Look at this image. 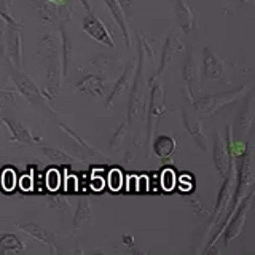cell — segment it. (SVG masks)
Here are the masks:
<instances>
[{"instance_id": "obj_1", "label": "cell", "mask_w": 255, "mask_h": 255, "mask_svg": "<svg viewBox=\"0 0 255 255\" xmlns=\"http://www.w3.org/2000/svg\"><path fill=\"white\" fill-rule=\"evenodd\" d=\"M247 90V86L244 88H238L235 91H228V93H220V94H214V96H207L204 99H199L195 102V107L199 114L204 115H214L215 112H219L222 107H225L227 104L236 101L239 96Z\"/></svg>"}, {"instance_id": "obj_2", "label": "cell", "mask_w": 255, "mask_h": 255, "mask_svg": "<svg viewBox=\"0 0 255 255\" xmlns=\"http://www.w3.org/2000/svg\"><path fill=\"white\" fill-rule=\"evenodd\" d=\"M252 182H254V171H252V155L249 147L246 155L241 158V164H239V187L236 190V199H235L236 203L241 198H244L246 190L252 185Z\"/></svg>"}, {"instance_id": "obj_3", "label": "cell", "mask_w": 255, "mask_h": 255, "mask_svg": "<svg viewBox=\"0 0 255 255\" xmlns=\"http://www.w3.org/2000/svg\"><path fill=\"white\" fill-rule=\"evenodd\" d=\"M83 29L85 32H88L94 40H98V42L104 43V45H107V46H112L114 48L115 43L112 42V38H110V34H109V30L104 27V24L96 18L94 14H88L86 18L83 19Z\"/></svg>"}, {"instance_id": "obj_4", "label": "cell", "mask_w": 255, "mask_h": 255, "mask_svg": "<svg viewBox=\"0 0 255 255\" xmlns=\"http://www.w3.org/2000/svg\"><path fill=\"white\" fill-rule=\"evenodd\" d=\"M214 161H215V167H217L220 174L227 175L230 172L231 159H230L225 143H223V140L219 134H215V142H214Z\"/></svg>"}, {"instance_id": "obj_5", "label": "cell", "mask_w": 255, "mask_h": 255, "mask_svg": "<svg viewBox=\"0 0 255 255\" xmlns=\"http://www.w3.org/2000/svg\"><path fill=\"white\" fill-rule=\"evenodd\" d=\"M251 203H252V191H251V195L246 198V201L243 203V206L239 207V211L238 214L235 215V219L230 222V225H228V230H227V236H225V241L230 243V239H233L239 231L243 230V223L246 220V215H247V211L251 209Z\"/></svg>"}, {"instance_id": "obj_6", "label": "cell", "mask_w": 255, "mask_h": 255, "mask_svg": "<svg viewBox=\"0 0 255 255\" xmlns=\"http://www.w3.org/2000/svg\"><path fill=\"white\" fill-rule=\"evenodd\" d=\"M223 72L222 61L215 56L209 48H204L203 54V77L206 78H219Z\"/></svg>"}, {"instance_id": "obj_7", "label": "cell", "mask_w": 255, "mask_h": 255, "mask_svg": "<svg viewBox=\"0 0 255 255\" xmlns=\"http://www.w3.org/2000/svg\"><path fill=\"white\" fill-rule=\"evenodd\" d=\"M252 120H254V102H252V98H249L244 109L239 112V117L236 122L235 131H236L238 139H243V135L247 134V131H249V128L252 125Z\"/></svg>"}, {"instance_id": "obj_8", "label": "cell", "mask_w": 255, "mask_h": 255, "mask_svg": "<svg viewBox=\"0 0 255 255\" xmlns=\"http://www.w3.org/2000/svg\"><path fill=\"white\" fill-rule=\"evenodd\" d=\"M13 78L16 85H18V88L21 90V93L26 96V98L30 101V102H35V99L38 98V88L30 82V80L27 77H24L21 74H16V72H13Z\"/></svg>"}, {"instance_id": "obj_9", "label": "cell", "mask_w": 255, "mask_h": 255, "mask_svg": "<svg viewBox=\"0 0 255 255\" xmlns=\"http://www.w3.org/2000/svg\"><path fill=\"white\" fill-rule=\"evenodd\" d=\"M153 150L159 158H166L171 153H174L175 150V142L169 135H159L156 140L153 142Z\"/></svg>"}, {"instance_id": "obj_10", "label": "cell", "mask_w": 255, "mask_h": 255, "mask_svg": "<svg viewBox=\"0 0 255 255\" xmlns=\"http://www.w3.org/2000/svg\"><path fill=\"white\" fill-rule=\"evenodd\" d=\"M106 3L109 6V10L112 11V16H114L115 21L120 24V27H122L126 43L129 45V34H128V29H126V21H125V13H123L122 5L118 3V0H106Z\"/></svg>"}, {"instance_id": "obj_11", "label": "cell", "mask_w": 255, "mask_h": 255, "mask_svg": "<svg viewBox=\"0 0 255 255\" xmlns=\"http://www.w3.org/2000/svg\"><path fill=\"white\" fill-rule=\"evenodd\" d=\"M183 120H185V125H187L188 132L191 134V137H193L195 142L199 145V148L206 150V142H204L206 140V135L201 131V123H199L198 120H193V118H191V122H190V118H188L187 114H183Z\"/></svg>"}, {"instance_id": "obj_12", "label": "cell", "mask_w": 255, "mask_h": 255, "mask_svg": "<svg viewBox=\"0 0 255 255\" xmlns=\"http://www.w3.org/2000/svg\"><path fill=\"white\" fill-rule=\"evenodd\" d=\"M77 86L85 93L99 96L102 93V88H104V80L101 77H96V75H88Z\"/></svg>"}, {"instance_id": "obj_13", "label": "cell", "mask_w": 255, "mask_h": 255, "mask_svg": "<svg viewBox=\"0 0 255 255\" xmlns=\"http://www.w3.org/2000/svg\"><path fill=\"white\" fill-rule=\"evenodd\" d=\"M5 123L10 126V131L13 134V137L16 140H19L22 143H32V142H35L34 137H32V134L24 128L22 125H19L18 122H11V120H5Z\"/></svg>"}, {"instance_id": "obj_14", "label": "cell", "mask_w": 255, "mask_h": 255, "mask_svg": "<svg viewBox=\"0 0 255 255\" xmlns=\"http://www.w3.org/2000/svg\"><path fill=\"white\" fill-rule=\"evenodd\" d=\"M8 46L11 50V56L16 62V66H21V38H19V32L10 29L8 30Z\"/></svg>"}, {"instance_id": "obj_15", "label": "cell", "mask_w": 255, "mask_h": 255, "mask_svg": "<svg viewBox=\"0 0 255 255\" xmlns=\"http://www.w3.org/2000/svg\"><path fill=\"white\" fill-rule=\"evenodd\" d=\"M177 19L183 32L188 34L191 29V10L183 0H177Z\"/></svg>"}, {"instance_id": "obj_16", "label": "cell", "mask_w": 255, "mask_h": 255, "mask_svg": "<svg viewBox=\"0 0 255 255\" xmlns=\"http://www.w3.org/2000/svg\"><path fill=\"white\" fill-rule=\"evenodd\" d=\"M22 249V244L21 241L16 236L13 235H5L2 239H0V252L5 254V252H16Z\"/></svg>"}, {"instance_id": "obj_17", "label": "cell", "mask_w": 255, "mask_h": 255, "mask_svg": "<svg viewBox=\"0 0 255 255\" xmlns=\"http://www.w3.org/2000/svg\"><path fill=\"white\" fill-rule=\"evenodd\" d=\"M175 50H177V45H175L174 38L169 37L167 43L164 45V53H163V59H161V67H159V74H163V70L167 67V64H169L172 56L175 54Z\"/></svg>"}, {"instance_id": "obj_18", "label": "cell", "mask_w": 255, "mask_h": 255, "mask_svg": "<svg viewBox=\"0 0 255 255\" xmlns=\"http://www.w3.org/2000/svg\"><path fill=\"white\" fill-rule=\"evenodd\" d=\"M126 78H128V72H125V75L120 78V82L117 83V88L114 91H112V94L109 96V99H107V107L112 106L114 104V101H117L120 96L125 94V91L128 90V82H126Z\"/></svg>"}, {"instance_id": "obj_19", "label": "cell", "mask_w": 255, "mask_h": 255, "mask_svg": "<svg viewBox=\"0 0 255 255\" xmlns=\"http://www.w3.org/2000/svg\"><path fill=\"white\" fill-rule=\"evenodd\" d=\"M0 183H2V188L5 191H11L16 187V174L13 169H5L2 172V177H0Z\"/></svg>"}, {"instance_id": "obj_20", "label": "cell", "mask_w": 255, "mask_h": 255, "mask_svg": "<svg viewBox=\"0 0 255 255\" xmlns=\"http://www.w3.org/2000/svg\"><path fill=\"white\" fill-rule=\"evenodd\" d=\"M22 228H24V231H27V233L34 235L35 238H40L42 241H50V239H53V236H50V233H48L46 230L40 228L37 225H24Z\"/></svg>"}, {"instance_id": "obj_21", "label": "cell", "mask_w": 255, "mask_h": 255, "mask_svg": "<svg viewBox=\"0 0 255 255\" xmlns=\"http://www.w3.org/2000/svg\"><path fill=\"white\" fill-rule=\"evenodd\" d=\"M46 183H48V188L50 190H58L59 185H61V174L56 171V169H51L48 171L46 174Z\"/></svg>"}, {"instance_id": "obj_22", "label": "cell", "mask_w": 255, "mask_h": 255, "mask_svg": "<svg viewBox=\"0 0 255 255\" xmlns=\"http://www.w3.org/2000/svg\"><path fill=\"white\" fill-rule=\"evenodd\" d=\"M122 183H123V175L122 172H120L118 169H114V171H110L109 174V187L112 190H120L122 188Z\"/></svg>"}, {"instance_id": "obj_23", "label": "cell", "mask_w": 255, "mask_h": 255, "mask_svg": "<svg viewBox=\"0 0 255 255\" xmlns=\"http://www.w3.org/2000/svg\"><path fill=\"white\" fill-rule=\"evenodd\" d=\"M161 183H163V188L164 190H172L174 185H175V174L172 169H166L163 174H161Z\"/></svg>"}, {"instance_id": "obj_24", "label": "cell", "mask_w": 255, "mask_h": 255, "mask_svg": "<svg viewBox=\"0 0 255 255\" xmlns=\"http://www.w3.org/2000/svg\"><path fill=\"white\" fill-rule=\"evenodd\" d=\"M91 188L96 190V191H99L104 188V179L102 177H96V174L93 171V177H91Z\"/></svg>"}, {"instance_id": "obj_25", "label": "cell", "mask_w": 255, "mask_h": 255, "mask_svg": "<svg viewBox=\"0 0 255 255\" xmlns=\"http://www.w3.org/2000/svg\"><path fill=\"white\" fill-rule=\"evenodd\" d=\"M21 188H22V190H30V188H32V179H30V177H26V175H24L22 180H21Z\"/></svg>"}, {"instance_id": "obj_26", "label": "cell", "mask_w": 255, "mask_h": 255, "mask_svg": "<svg viewBox=\"0 0 255 255\" xmlns=\"http://www.w3.org/2000/svg\"><path fill=\"white\" fill-rule=\"evenodd\" d=\"M118 3L120 5H123L122 8H125V10H128V8H131V0H118Z\"/></svg>"}, {"instance_id": "obj_27", "label": "cell", "mask_w": 255, "mask_h": 255, "mask_svg": "<svg viewBox=\"0 0 255 255\" xmlns=\"http://www.w3.org/2000/svg\"><path fill=\"white\" fill-rule=\"evenodd\" d=\"M83 3H85V5H86L88 8H90V5H88V2H86V0H83Z\"/></svg>"}]
</instances>
